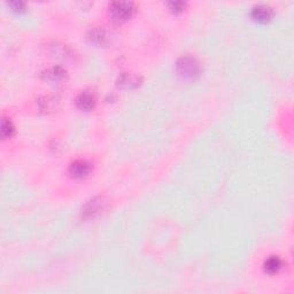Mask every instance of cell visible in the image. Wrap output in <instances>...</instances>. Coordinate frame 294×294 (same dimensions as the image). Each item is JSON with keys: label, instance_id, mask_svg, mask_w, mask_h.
I'll list each match as a JSON object with an SVG mask.
<instances>
[{"label": "cell", "instance_id": "obj_1", "mask_svg": "<svg viewBox=\"0 0 294 294\" xmlns=\"http://www.w3.org/2000/svg\"><path fill=\"white\" fill-rule=\"evenodd\" d=\"M177 72L186 79L197 78L201 72V66L195 58L185 56L181 57L176 63Z\"/></svg>", "mask_w": 294, "mask_h": 294}, {"label": "cell", "instance_id": "obj_3", "mask_svg": "<svg viewBox=\"0 0 294 294\" xmlns=\"http://www.w3.org/2000/svg\"><path fill=\"white\" fill-rule=\"evenodd\" d=\"M106 207L107 201L104 198H94L85 205L84 209H83V215L84 217H94L103 213Z\"/></svg>", "mask_w": 294, "mask_h": 294}, {"label": "cell", "instance_id": "obj_2", "mask_svg": "<svg viewBox=\"0 0 294 294\" xmlns=\"http://www.w3.org/2000/svg\"><path fill=\"white\" fill-rule=\"evenodd\" d=\"M133 9H135L133 3L129 1H114L110 5L111 15L113 20L118 21V22H124V21L130 19Z\"/></svg>", "mask_w": 294, "mask_h": 294}, {"label": "cell", "instance_id": "obj_13", "mask_svg": "<svg viewBox=\"0 0 294 294\" xmlns=\"http://www.w3.org/2000/svg\"><path fill=\"white\" fill-rule=\"evenodd\" d=\"M8 6L13 10H15V12H21V10L24 9L25 3L22 1H10V2H8Z\"/></svg>", "mask_w": 294, "mask_h": 294}, {"label": "cell", "instance_id": "obj_5", "mask_svg": "<svg viewBox=\"0 0 294 294\" xmlns=\"http://www.w3.org/2000/svg\"><path fill=\"white\" fill-rule=\"evenodd\" d=\"M140 76L133 74V72H124V74L119 75L116 84L121 89H135L140 84Z\"/></svg>", "mask_w": 294, "mask_h": 294}, {"label": "cell", "instance_id": "obj_12", "mask_svg": "<svg viewBox=\"0 0 294 294\" xmlns=\"http://www.w3.org/2000/svg\"><path fill=\"white\" fill-rule=\"evenodd\" d=\"M170 9L174 10V12H181L185 7V2L183 1H170L168 2Z\"/></svg>", "mask_w": 294, "mask_h": 294}, {"label": "cell", "instance_id": "obj_8", "mask_svg": "<svg viewBox=\"0 0 294 294\" xmlns=\"http://www.w3.org/2000/svg\"><path fill=\"white\" fill-rule=\"evenodd\" d=\"M88 38L91 43H93V44L96 45H104L105 43L107 42V32L105 30L104 28H93L91 29L89 35H88Z\"/></svg>", "mask_w": 294, "mask_h": 294}, {"label": "cell", "instance_id": "obj_9", "mask_svg": "<svg viewBox=\"0 0 294 294\" xmlns=\"http://www.w3.org/2000/svg\"><path fill=\"white\" fill-rule=\"evenodd\" d=\"M64 76H66L64 69L58 66L47 68L46 70L43 72V77L50 82H59L61 79L64 78Z\"/></svg>", "mask_w": 294, "mask_h": 294}, {"label": "cell", "instance_id": "obj_10", "mask_svg": "<svg viewBox=\"0 0 294 294\" xmlns=\"http://www.w3.org/2000/svg\"><path fill=\"white\" fill-rule=\"evenodd\" d=\"M282 269V260L277 256H271L264 262V270L268 274L274 275Z\"/></svg>", "mask_w": 294, "mask_h": 294}, {"label": "cell", "instance_id": "obj_11", "mask_svg": "<svg viewBox=\"0 0 294 294\" xmlns=\"http://www.w3.org/2000/svg\"><path fill=\"white\" fill-rule=\"evenodd\" d=\"M14 133V125L9 119L3 118L1 122V136L2 138H9Z\"/></svg>", "mask_w": 294, "mask_h": 294}, {"label": "cell", "instance_id": "obj_7", "mask_svg": "<svg viewBox=\"0 0 294 294\" xmlns=\"http://www.w3.org/2000/svg\"><path fill=\"white\" fill-rule=\"evenodd\" d=\"M252 16L253 19H255L257 22L266 23L268 21H270L272 16V9L271 7L267 5H256L252 8Z\"/></svg>", "mask_w": 294, "mask_h": 294}, {"label": "cell", "instance_id": "obj_4", "mask_svg": "<svg viewBox=\"0 0 294 294\" xmlns=\"http://www.w3.org/2000/svg\"><path fill=\"white\" fill-rule=\"evenodd\" d=\"M91 172V165L85 160H76L69 167V174L74 178H83L86 177Z\"/></svg>", "mask_w": 294, "mask_h": 294}, {"label": "cell", "instance_id": "obj_6", "mask_svg": "<svg viewBox=\"0 0 294 294\" xmlns=\"http://www.w3.org/2000/svg\"><path fill=\"white\" fill-rule=\"evenodd\" d=\"M96 97H94L93 93L89 92V91H84V92H81L76 98V105L79 110L82 111H91L93 110L94 106H96Z\"/></svg>", "mask_w": 294, "mask_h": 294}]
</instances>
